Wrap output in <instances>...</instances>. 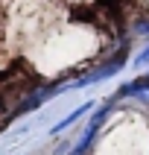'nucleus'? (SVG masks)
<instances>
[{"label":"nucleus","instance_id":"nucleus-1","mask_svg":"<svg viewBox=\"0 0 149 155\" xmlns=\"http://www.w3.org/2000/svg\"><path fill=\"white\" fill-rule=\"evenodd\" d=\"M129 64H131V38H126L108 59L96 61L91 70H85V73L76 76V79H67V82H59V85H53V88H44V94H47V100H53V97L64 94V91H82V88L99 85V82H105V79L117 76V73H120L123 68H129Z\"/></svg>","mask_w":149,"mask_h":155},{"label":"nucleus","instance_id":"nucleus-2","mask_svg":"<svg viewBox=\"0 0 149 155\" xmlns=\"http://www.w3.org/2000/svg\"><path fill=\"white\" fill-rule=\"evenodd\" d=\"M114 97H117V103H120V100H134V103L149 108V70L140 73V76H134V79H129V82H123V85L114 91Z\"/></svg>","mask_w":149,"mask_h":155},{"label":"nucleus","instance_id":"nucleus-3","mask_svg":"<svg viewBox=\"0 0 149 155\" xmlns=\"http://www.w3.org/2000/svg\"><path fill=\"white\" fill-rule=\"evenodd\" d=\"M91 108H96V100H85V103H82V105H76V108H73L70 114H64V117H61V120L50 129V135H61V132H64V129H70L73 123H79L88 111H91Z\"/></svg>","mask_w":149,"mask_h":155},{"label":"nucleus","instance_id":"nucleus-4","mask_svg":"<svg viewBox=\"0 0 149 155\" xmlns=\"http://www.w3.org/2000/svg\"><path fill=\"white\" fill-rule=\"evenodd\" d=\"M129 38H143V41H149V15H140V18L131 21Z\"/></svg>","mask_w":149,"mask_h":155},{"label":"nucleus","instance_id":"nucleus-5","mask_svg":"<svg viewBox=\"0 0 149 155\" xmlns=\"http://www.w3.org/2000/svg\"><path fill=\"white\" fill-rule=\"evenodd\" d=\"M146 64H149V41H143V47L131 56V68H146Z\"/></svg>","mask_w":149,"mask_h":155},{"label":"nucleus","instance_id":"nucleus-6","mask_svg":"<svg viewBox=\"0 0 149 155\" xmlns=\"http://www.w3.org/2000/svg\"><path fill=\"white\" fill-rule=\"evenodd\" d=\"M143 3H146V6H149V0H143Z\"/></svg>","mask_w":149,"mask_h":155}]
</instances>
